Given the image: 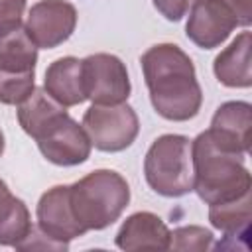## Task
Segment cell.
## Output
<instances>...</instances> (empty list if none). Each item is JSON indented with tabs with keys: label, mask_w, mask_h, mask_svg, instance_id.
<instances>
[{
	"label": "cell",
	"mask_w": 252,
	"mask_h": 252,
	"mask_svg": "<svg viewBox=\"0 0 252 252\" xmlns=\"http://www.w3.org/2000/svg\"><path fill=\"white\" fill-rule=\"evenodd\" d=\"M140 65L152 106L161 118L185 122L199 114L203 91L191 57L179 45H152L142 53Z\"/></svg>",
	"instance_id": "6da1fadb"
},
{
	"label": "cell",
	"mask_w": 252,
	"mask_h": 252,
	"mask_svg": "<svg viewBox=\"0 0 252 252\" xmlns=\"http://www.w3.org/2000/svg\"><path fill=\"white\" fill-rule=\"evenodd\" d=\"M193 191L207 205L236 201L250 193L252 179L244 165V156L217 146L209 132L191 140Z\"/></svg>",
	"instance_id": "7a4b0ae2"
},
{
	"label": "cell",
	"mask_w": 252,
	"mask_h": 252,
	"mask_svg": "<svg viewBox=\"0 0 252 252\" xmlns=\"http://www.w3.org/2000/svg\"><path fill=\"white\" fill-rule=\"evenodd\" d=\"M69 199L79 224L102 230L116 222L130 203V185L114 169H94L69 185Z\"/></svg>",
	"instance_id": "3957f363"
},
{
	"label": "cell",
	"mask_w": 252,
	"mask_h": 252,
	"mask_svg": "<svg viewBox=\"0 0 252 252\" xmlns=\"http://www.w3.org/2000/svg\"><path fill=\"white\" fill-rule=\"evenodd\" d=\"M144 175L161 197H183L193 191L191 140L181 134L156 138L144 158Z\"/></svg>",
	"instance_id": "277c9868"
},
{
	"label": "cell",
	"mask_w": 252,
	"mask_h": 252,
	"mask_svg": "<svg viewBox=\"0 0 252 252\" xmlns=\"http://www.w3.org/2000/svg\"><path fill=\"white\" fill-rule=\"evenodd\" d=\"M37 47L20 28L0 37V102L18 106L35 89Z\"/></svg>",
	"instance_id": "5b68a950"
},
{
	"label": "cell",
	"mask_w": 252,
	"mask_h": 252,
	"mask_svg": "<svg viewBox=\"0 0 252 252\" xmlns=\"http://www.w3.org/2000/svg\"><path fill=\"white\" fill-rule=\"evenodd\" d=\"M83 128L91 144L100 152H122L132 146L140 132L136 110L128 102L91 104L83 114Z\"/></svg>",
	"instance_id": "8992f818"
},
{
	"label": "cell",
	"mask_w": 252,
	"mask_h": 252,
	"mask_svg": "<svg viewBox=\"0 0 252 252\" xmlns=\"http://www.w3.org/2000/svg\"><path fill=\"white\" fill-rule=\"evenodd\" d=\"M41 156L61 167L81 165L91 156V140L77 120H73L65 110L55 114L49 122H45L37 134L33 136Z\"/></svg>",
	"instance_id": "52a82bcc"
},
{
	"label": "cell",
	"mask_w": 252,
	"mask_h": 252,
	"mask_svg": "<svg viewBox=\"0 0 252 252\" xmlns=\"http://www.w3.org/2000/svg\"><path fill=\"white\" fill-rule=\"evenodd\" d=\"M236 26L248 28L234 0H195L189 8L185 26L187 37L201 49H215L234 32Z\"/></svg>",
	"instance_id": "ba28073f"
},
{
	"label": "cell",
	"mask_w": 252,
	"mask_h": 252,
	"mask_svg": "<svg viewBox=\"0 0 252 252\" xmlns=\"http://www.w3.org/2000/svg\"><path fill=\"white\" fill-rule=\"evenodd\" d=\"M85 98L93 104L126 102L132 91L128 69L112 53H93L81 59Z\"/></svg>",
	"instance_id": "9c48e42d"
},
{
	"label": "cell",
	"mask_w": 252,
	"mask_h": 252,
	"mask_svg": "<svg viewBox=\"0 0 252 252\" xmlns=\"http://www.w3.org/2000/svg\"><path fill=\"white\" fill-rule=\"evenodd\" d=\"M77 28V10L67 0H39L26 20V33L37 49H53L67 41Z\"/></svg>",
	"instance_id": "30bf717a"
},
{
	"label": "cell",
	"mask_w": 252,
	"mask_h": 252,
	"mask_svg": "<svg viewBox=\"0 0 252 252\" xmlns=\"http://www.w3.org/2000/svg\"><path fill=\"white\" fill-rule=\"evenodd\" d=\"M37 228L51 240L69 246V242L77 236H83L87 230L75 219L71 199H69V185H55L47 189L35 207Z\"/></svg>",
	"instance_id": "8fae6325"
},
{
	"label": "cell",
	"mask_w": 252,
	"mask_h": 252,
	"mask_svg": "<svg viewBox=\"0 0 252 252\" xmlns=\"http://www.w3.org/2000/svg\"><path fill=\"white\" fill-rule=\"evenodd\" d=\"M252 106L246 100L222 102L213 114L211 128L207 130L211 140L222 150L246 156L250 148Z\"/></svg>",
	"instance_id": "7c38bea8"
},
{
	"label": "cell",
	"mask_w": 252,
	"mask_h": 252,
	"mask_svg": "<svg viewBox=\"0 0 252 252\" xmlns=\"http://www.w3.org/2000/svg\"><path fill=\"white\" fill-rule=\"evenodd\" d=\"M171 240V230L167 224L150 211H138L130 215L116 232V246L120 250H167Z\"/></svg>",
	"instance_id": "4fadbf2b"
},
{
	"label": "cell",
	"mask_w": 252,
	"mask_h": 252,
	"mask_svg": "<svg viewBox=\"0 0 252 252\" xmlns=\"http://www.w3.org/2000/svg\"><path fill=\"white\" fill-rule=\"evenodd\" d=\"M250 51H252V35L250 32H242L230 41L228 47H224L215 57L213 71L220 85L230 89H248L252 85Z\"/></svg>",
	"instance_id": "5bb4252c"
},
{
	"label": "cell",
	"mask_w": 252,
	"mask_h": 252,
	"mask_svg": "<svg viewBox=\"0 0 252 252\" xmlns=\"http://www.w3.org/2000/svg\"><path fill=\"white\" fill-rule=\"evenodd\" d=\"M45 93L57 100L61 106H77L85 102V89H83V67L81 59L77 57H59L45 69L43 79Z\"/></svg>",
	"instance_id": "9a60e30c"
},
{
	"label": "cell",
	"mask_w": 252,
	"mask_h": 252,
	"mask_svg": "<svg viewBox=\"0 0 252 252\" xmlns=\"http://www.w3.org/2000/svg\"><path fill=\"white\" fill-rule=\"evenodd\" d=\"M33 228L30 211L0 179V246H18Z\"/></svg>",
	"instance_id": "2e32d148"
},
{
	"label": "cell",
	"mask_w": 252,
	"mask_h": 252,
	"mask_svg": "<svg viewBox=\"0 0 252 252\" xmlns=\"http://www.w3.org/2000/svg\"><path fill=\"white\" fill-rule=\"evenodd\" d=\"M250 193L228 203L209 205V220L211 224L220 230L226 238L230 236H246L250 226Z\"/></svg>",
	"instance_id": "e0dca14e"
},
{
	"label": "cell",
	"mask_w": 252,
	"mask_h": 252,
	"mask_svg": "<svg viewBox=\"0 0 252 252\" xmlns=\"http://www.w3.org/2000/svg\"><path fill=\"white\" fill-rule=\"evenodd\" d=\"M211 246H213V232L197 224L175 228L169 240V248L175 250H209Z\"/></svg>",
	"instance_id": "ac0fdd59"
},
{
	"label": "cell",
	"mask_w": 252,
	"mask_h": 252,
	"mask_svg": "<svg viewBox=\"0 0 252 252\" xmlns=\"http://www.w3.org/2000/svg\"><path fill=\"white\" fill-rule=\"evenodd\" d=\"M28 0H0V37L24 28V12Z\"/></svg>",
	"instance_id": "d6986e66"
},
{
	"label": "cell",
	"mask_w": 252,
	"mask_h": 252,
	"mask_svg": "<svg viewBox=\"0 0 252 252\" xmlns=\"http://www.w3.org/2000/svg\"><path fill=\"white\" fill-rule=\"evenodd\" d=\"M195 0H154L156 10L169 22H179Z\"/></svg>",
	"instance_id": "ffe728a7"
},
{
	"label": "cell",
	"mask_w": 252,
	"mask_h": 252,
	"mask_svg": "<svg viewBox=\"0 0 252 252\" xmlns=\"http://www.w3.org/2000/svg\"><path fill=\"white\" fill-rule=\"evenodd\" d=\"M2 154H4V134L0 130V158H2Z\"/></svg>",
	"instance_id": "44dd1931"
}]
</instances>
